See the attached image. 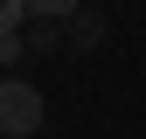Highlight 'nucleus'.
Instances as JSON below:
<instances>
[{"mask_svg": "<svg viewBox=\"0 0 146 139\" xmlns=\"http://www.w3.org/2000/svg\"><path fill=\"white\" fill-rule=\"evenodd\" d=\"M28 21V0H0V28H21Z\"/></svg>", "mask_w": 146, "mask_h": 139, "instance_id": "5", "label": "nucleus"}, {"mask_svg": "<svg viewBox=\"0 0 146 139\" xmlns=\"http://www.w3.org/2000/svg\"><path fill=\"white\" fill-rule=\"evenodd\" d=\"M84 0H28V14H42V21H70Z\"/></svg>", "mask_w": 146, "mask_h": 139, "instance_id": "4", "label": "nucleus"}, {"mask_svg": "<svg viewBox=\"0 0 146 139\" xmlns=\"http://www.w3.org/2000/svg\"><path fill=\"white\" fill-rule=\"evenodd\" d=\"M70 49H104V14L98 7H77V14H70Z\"/></svg>", "mask_w": 146, "mask_h": 139, "instance_id": "2", "label": "nucleus"}, {"mask_svg": "<svg viewBox=\"0 0 146 139\" xmlns=\"http://www.w3.org/2000/svg\"><path fill=\"white\" fill-rule=\"evenodd\" d=\"M42 132V91L21 77H0V139H28Z\"/></svg>", "mask_w": 146, "mask_h": 139, "instance_id": "1", "label": "nucleus"}, {"mask_svg": "<svg viewBox=\"0 0 146 139\" xmlns=\"http://www.w3.org/2000/svg\"><path fill=\"white\" fill-rule=\"evenodd\" d=\"M56 49H63V28L42 21V14H28V56H56Z\"/></svg>", "mask_w": 146, "mask_h": 139, "instance_id": "3", "label": "nucleus"}]
</instances>
